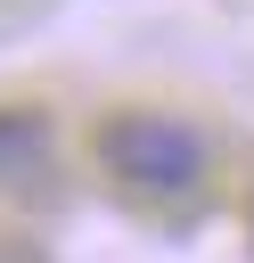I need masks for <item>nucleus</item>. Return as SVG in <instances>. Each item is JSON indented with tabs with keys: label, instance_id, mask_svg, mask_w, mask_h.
I'll return each instance as SVG.
<instances>
[{
	"label": "nucleus",
	"instance_id": "obj_1",
	"mask_svg": "<svg viewBox=\"0 0 254 263\" xmlns=\"http://www.w3.org/2000/svg\"><path fill=\"white\" fill-rule=\"evenodd\" d=\"M205 164H213L205 156V132L180 123V115H164V107H123V115L98 123V173L115 189H131V197H156V205L197 197L205 189Z\"/></svg>",
	"mask_w": 254,
	"mask_h": 263
},
{
	"label": "nucleus",
	"instance_id": "obj_2",
	"mask_svg": "<svg viewBox=\"0 0 254 263\" xmlns=\"http://www.w3.org/2000/svg\"><path fill=\"white\" fill-rule=\"evenodd\" d=\"M41 173H49V115L0 107V189H33Z\"/></svg>",
	"mask_w": 254,
	"mask_h": 263
}]
</instances>
